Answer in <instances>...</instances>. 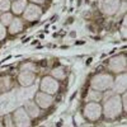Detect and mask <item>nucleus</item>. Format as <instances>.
I'll use <instances>...</instances> for the list:
<instances>
[{
	"label": "nucleus",
	"mask_w": 127,
	"mask_h": 127,
	"mask_svg": "<svg viewBox=\"0 0 127 127\" xmlns=\"http://www.w3.org/2000/svg\"><path fill=\"white\" fill-rule=\"evenodd\" d=\"M122 102H121V97L117 94L112 95L109 99H105L104 107L102 109V112L104 113V116L109 120H113L116 117H118L122 112Z\"/></svg>",
	"instance_id": "obj_1"
},
{
	"label": "nucleus",
	"mask_w": 127,
	"mask_h": 127,
	"mask_svg": "<svg viewBox=\"0 0 127 127\" xmlns=\"http://www.w3.org/2000/svg\"><path fill=\"white\" fill-rule=\"evenodd\" d=\"M112 84H113V78L109 74H98V75H95L90 81L92 89L99 90V92L112 88Z\"/></svg>",
	"instance_id": "obj_2"
},
{
	"label": "nucleus",
	"mask_w": 127,
	"mask_h": 127,
	"mask_svg": "<svg viewBox=\"0 0 127 127\" xmlns=\"http://www.w3.org/2000/svg\"><path fill=\"white\" fill-rule=\"evenodd\" d=\"M84 116L90 121H97L102 116V105L97 102H89L84 107Z\"/></svg>",
	"instance_id": "obj_3"
},
{
	"label": "nucleus",
	"mask_w": 127,
	"mask_h": 127,
	"mask_svg": "<svg viewBox=\"0 0 127 127\" xmlns=\"http://www.w3.org/2000/svg\"><path fill=\"white\" fill-rule=\"evenodd\" d=\"M98 8L105 15H113L120 8V0H99Z\"/></svg>",
	"instance_id": "obj_4"
},
{
	"label": "nucleus",
	"mask_w": 127,
	"mask_h": 127,
	"mask_svg": "<svg viewBox=\"0 0 127 127\" xmlns=\"http://www.w3.org/2000/svg\"><path fill=\"white\" fill-rule=\"evenodd\" d=\"M13 121L15 127H29L31 126V117L24 111V108H18L13 114Z\"/></svg>",
	"instance_id": "obj_5"
},
{
	"label": "nucleus",
	"mask_w": 127,
	"mask_h": 127,
	"mask_svg": "<svg viewBox=\"0 0 127 127\" xmlns=\"http://www.w3.org/2000/svg\"><path fill=\"white\" fill-rule=\"evenodd\" d=\"M41 89H42L43 93H47V94L52 95L59 90V81L52 76H46L41 81Z\"/></svg>",
	"instance_id": "obj_6"
},
{
	"label": "nucleus",
	"mask_w": 127,
	"mask_h": 127,
	"mask_svg": "<svg viewBox=\"0 0 127 127\" xmlns=\"http://www.w3.org/2000/svg\"><path fill=\"white\" fill-rule=\"evenodd\" d=\"M42 14V10L38 5L36 4H28L24 9L23 12V15L27 20H29V22H34V20H37Z\"/></svg>",
	"instance_id": "obj_7"
},
{
	"label": "nucleus",
	"mask_w": 127,
	"mask_h": 127,
	"mask_svg": "<svg viewBox=\"0 0 127 127\" xmlns=\"http://www.w3.org/2000/svg\"><path fill=\"white\" fill-rule=\"evenodd\" d=\"M108 69L113 72H122L126 70V57L122 56H116L113 57L109 64H108Z\"/></svg>",
	"instance_id": "obj_8"
},
{
	"label": "nucleus",
	"mask_w": 127,
	"mask_h": 127,
	"mask_svg": "<svg viewBox=\"0 0 127 127\" xmlns=\"http://www.w3.org/2000/svg\"><path fill=\"white\" fill-rule=\"evenodd\" d=\"M54 103V97L51 94L43 93V92H39L36 94V104L38 105L39 108H48L52 105Z\"/></svg>",
	"instance_id": "obj_9"
},
{
	"label": "nucleus",
	"mask_w": 127,
	"mask_h": 127,
	"mask_svg": "<svg viewBox=\"0 0 127 127\" xmlns=\"http://www.w3.org/2000/svg\"><path fill=\"white\" fill-rule=\"evenodd\" d=\"M126 74H122V75L117 76L116 80H113V84H112V88H113V93H117V94H123L126 92Z\"/></svg>",
	"instance_id": "obj_10"
},
{
	"label": "nucleus",
	"mask_w": 127,
	"mask_h": 127,
	"mask_svg": "<svg viewBox=\"0 0 127 127\" xmlns=\"http://www.w3.org/2000/svg\"><path fill=\"white\" fill-rule=\"evenodd\" d=\"M36 79V75H34V72L33 71H31V70H24L19 74V76H18V80L20 83V85H23V87H29L33 84Z\"/></svg>",
	"instance_id": "obj_11"
},
{
	"label": "nucleus",
	"mask_w": 127,
	"mask_h": 127,
	"mask_svg": "<svg viewBox=\"0 0 127 127\" xmlns=\"http://www.w3.org/2000/svg\"><path fill=\"white\" fill-rule=\"evenodd\" d=\"M24 111L28 113L29 117H38L39 116V107L36 104V102L28 100L24 104Z\"/></svg>",
	"instance_id": "obj_12"
},
{
	"label": "nucleus",
	"mask_w": 127,
	"mask_h": 127,
	"mask_svg": "<svg viewBox=\"0 0 127 127\" xmlns=\"http://www.w3.org/2000/svg\"><path fill=\"white\" fill-rule=\"evenodd\" d=\"M27 0H15V1L12 4V10H13V13L15 14H22L24 12V9L27 6Z\"/></svg>",
	"instance_id": "obj_13"
},
{
	"label": "nucleus",
	"mask_w": 127,
	"mask_h": 127,
	"mask_svg": "<svg viewBox=\"0 0 127 127\" xmlns=\"http://www.w3.org/2000/svg\"><path fill=\"white\" fill-rule=\"evenodd\" d=\"M23 29V22L20 20L19 18H15L12 20V23L9 24V32L12 34H15V33H19L20 31Z\"/></svg>",
	"instance_id": "obj_14"
},
{
	"label": "nucleus",
	"mask_w": 127,
	"mask_h": 127,
	"mask_svg": "<svg viewBox=\"0 0 127 127\" xmlns=\"http://www.w3.org/2000/svg\"><path fill=\"white\" fill-rule=\"evenodd\" d=\"M102 98H103V94H102V92L92 89V90L88 93L87 100H89V102H97V103H99V102L102 100Z\"/></svg>",
	"instance_id": "obj_15"
},
{
	"label": "nucleus",
	"mask_w": 127,
	"mask_h": 127,
	"mask_svg": "<svg viewBox=\"0 0 127 127\" xmlns=\"http://www.w3.org/2000/svg\"><path fill=\"white\" fill-rule=\"evenodd\" d=\"M65 76H66V74H65V71H64L62 67H56V69L52 70V78L62 80V79H65Z\"/></svg>",
	"instance_id": "obj_16"
},
{
	"label": "nucleus",
	"mask_w": 127,
	"mask_h": 127,
	"mask_svg": "<svg viewBox=\"0 0 127 127\" xmlns=\"http://www.w3.org/2000/svg\"><path fill=\"white\" fill-rule=\"evenodd\" d=\"M12 20H13V17H12V14L10 13H4L3 15H1V23L3 26H9L10 23H12Z\"/></svg>",
	"instance_id": "obj_17"
},
{
	"label": "nucleus",
	"mask_w": 127,
	"mask_h": 127,
	"mask_svg": "<svg viewBox=\"0 0 127 127\" xmlns=\"http://www.w3.org/2000/svg\"><path fill=\"white\" fill-rule=\"evenodd\" d=\"M10 6H12V4H10L9 0H0V10L1 12H8Z\"/></svg>",
	"instance_id": "obj_18"
},
{
	"label": "nucleus",
	"mask_w": 127,
	"mask_h": 127,
	"mask_svg": "<svg viewBox=\"0 0 127 127\" xmlns=\"http://www.w3.org/2000/svg\"><path fill=\"white\" fill-rule=\"evenodd\" d=\"M4 121H5V127H14V122H13V118L10 114H5Z\"/></svg>",
	"instance_id": "obj_19"
},
{
	"label": "nucleus",
	"mask_w": 127,
	"mask_h": 127,
	"mask_svg": "<svg viewBox=\"0 0 127 127\" xmlns=\"http://www.w3.org/2000/svg\"><path fill=\"white\" fill-rule=\"evenodd\" d=\"M5 36H6V29H5V26H3L1 23H0V41H1Z\"/></svg>",
	"instance_id": "obj_20"
},
{
	"label": "nucleus",
	"mask_w": 127,
	"mask_h": 127,
	"mask_svg": "<svg viewBox=\"0 0 127 127\" xmlns=\"http://www.w3.org/2000/svg\"><path fill=\"white\" fill-rule=\"evenodd\" d=\"M31 1H32V3H36V4H42L45 0H31Z\"/></svg>",
	"instance_id": "obj_21"
},
{
	"label": "nucleus",
	"mask_w": 127,
	"mask_h": 127,
	"mask_svg": "<svg viewBox=\"0 0 127 127\" xmlns=\"http://www.w3.org/2000/svg\"><path fill=\"white\" fill-rule=\"evenodd\" d=\"M0 127H3V123L1 122H0Z\"/></svg>",
	"instance_id": "obj_22"
}]
</instances>
